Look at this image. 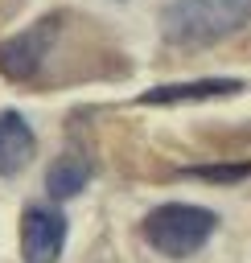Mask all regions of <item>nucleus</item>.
<instances>
[{
  "mask_svg": "<svg viewBox=\"0 0 251 263\" xmlns=\"http://www.w3.org/2000/svg\"><path fill=\"white\" fill-rule=\"evenodd\" d=\"M218 230V214L206 210V205H185V201H165L156 210L144 214L140 222V234L152 251L169 255V259H189L198 255L210 234Z\"/></svg>",
  "mask_w": 251,
  "mask_h": 263,
  "instance_id": "1",
  "label": "nucleus"
},
{
  "mask_svg": "<svg viewBox=\"0 0 251 263\" xmlns=\"http://www.w3.org/2000/svg\"><path fill=\"white\" fill-rule=\"evenodd\" d=\"M251 16V0H169L160 29L173 45H214Z\"/></svg>",
  "mask_w": 251,
  "mask_h": 263,
  "instance_id": "2",
  "label": "nucleus"
},
{
  "mask_svg": "<svg viewBox=\"0 0 251 263\" xmlns=\"http://www.w3.org/2000/svg\"><path fill=\"white\" fill-rule=\"evenodd\" d=\"M53 33H58V16H45L37 25H29L25 33L0 41V74L12 78V82H25L41 70L49 45H53Z\"/></svg>",
  "mask_w": 251,
  "mask_h": 263,
  "instance_id": "3",
  "label": "nucleus"
},
{
  "mask_svg": "<svg viewBox=\"0 0 251 263\" xmlns=\"http://www.w3.org/2000/svg\"><path fill=\"white\" fill-rule=\"evenodd\" d=\"M62 247H66V214L58 205H29L21 214V259L58 263Z\"/></svg>",
  "mask_w": 251,
  "mask_h": 263,
  "instance_id": "4",
  "label": "nucleus"
},
{
  "mask_svg": "<svg viewBox=\"0 0 251 263\" xmlns=\"http://www.w3.org/2000/svg\"><path fill=\"white\" fill-rule=\"evenodd\" d=\"M37 152V136L21 111H0V177L21 173Z\"/></svg>",
  "mask_w": 251,
  "mask_h": 263,
  "instance_id": "5",
  "label": "nucleus"
},
{
  "mask_svg": "<svg viewBox=\"0 0 251 263\" xmlns=\"http://www.w3.org/2000/svg\"><path fill=\"white\" fill-rule=\"evenodd\" d=\"M243 90V82L235 78H202V82H169V86H156L148 95H140V103L148 107H169V103H193V99H218V95H235Z\"/></svg>",
  "mask_w": 251,
  "mask_h": 263,
  "instance_id": "6",
  "label": "nucleus"
},
{
  "mask_svg": "<svg viewBox=\"0 0 251 263\" xmlns=\"http://www.w3.org/2000/svg\"><path fill=\"white\" fill-rule=\"evenodd\" d=\"M86 181H91V164H86L82 156H58V160L49 164V173H45V193H49L53 201H66V197L82 193Z\"/></svg>",
  "mask_w": 251,
  "mask_h": 263,
  "instance_id": "7",
  "label": "nucleus"
},
{
  "mask_svg": "<svg viewBox=\"0 0 251 263\" xmlns=\"http://www.w3.org/2000/svg\"><path fill=\"white\" fill-rule=\"evenodd\" d=\"M189 177H206V181H239V177H251V164H202V168H189Z\"/></svg>",
  "mask_w": 251,
  "mask_h": 263,
  "instance_id": "8",
  "label": "nucleus"
}]
</instances>
